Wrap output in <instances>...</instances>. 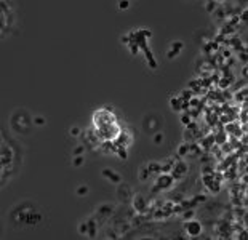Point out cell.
<instances>
[{
    "mask_svg": "<svg viewBox=\"0 0 248 240\" xmlns=\"http://www.w3.org/2000/svg\"><path fill=\"white\" fill-rule=\"evenodd\" d=\"M184 232L187 237H197L202 232V224L199 221H195L194 218L184 222Z\"/></svg>",
    "mask_w": 248,
    "mask_h": 240,
    "instance_id": "obj_1",
    "label": "cell"
},
{
    "mask_svg": "<svg viewBox=\"0 0 248 240\" xmlns=\"http://www.w3.org/2000/svg\"><path fill=\"white\" fill-rule=\"evenodd\" d=\"M173 176L170 173H160L157 181H155V186L160 189V191H165V189H170L171 184H173Z\"/></svg>",
    "mask_w": 248,
    "mask_h": 240,
    "instance_id": "obj_2",
    "label": "cell"
},
{
    "mask_svg": "<svg viewBox=\"0 0 248 240\" xmlns=\"http://www.w3.org/2000/svg\"><path fill=\"white\" fill-rule=\"evenodd\" d=\"M114 141H115V144L119 146V149H120V147L127 149V147L131 144L133 136H131V133H130V131H127V130H122V131H120V135H119V136H117Z\"/></svg>",
    "mask_w": 248,
    "mask_h": 240,
    "instance_id": "obj_3",
    "label": "cell"
},
{
    "mask_svg": "<svg viewBox=\"0 0 248 240\" xmlns=\"http://www.w3.org/2000/svg\"><path fill=\"white\" fill-rule=\"evenodd\" d=\"M133 208L138 211V213L144 211V210L147 208V200H146V197L141 195V194H134V195H133Z\"/></svg>",
    "mask_w": 248,
    "mask_h": 240,
    "instance_id": "obj_4",
    "label": "cell"
},
{
    "mask_svg": "<svg viewBox=\"0 0 248 240\" xmlns=\"http://www.w3.org/2000/svg\"><path fill=\"white\" fill-rule=\"evenodd\" d=\"M248 91H246V88H242V90H237V91H234L232 93V101L235 103V104H243V103H246V98H248V94H246Z\"/></svg>",
    "mask_w": 248,
    "mask_h": 240,
    "instance_id": "obj_5",
    "label": "cell"
},
{
    "mask_svg": "<svg viewBox=\"0 0 248 240\" xmlns=\"http://www.w3.org/2000/svg\"><path fill=\"white\" fill-rule=\"evenodd\" d=\"M202 152L203 151L197 146V143H189V149H187V155H186V157L187 159H199Z\"/></svg>",
    "mask_w": 248,
    "mask_h": 240,
    "instance_id": "obj_6",
    "label": "cell"
},
{
    "mask_svg": "<svg viewBox=\"0 0 248 240\" xmlns=\"http://www.w3.org/2000/svg\"><path fill=\"white\" fill-rule=\"evenodd\" d=\"M11 162V151L8 146H2V170H5L7 165Z\"/></svg>",
    "mask_w": 248,
    "mask_h": 240,
    "instance_id": "obj_7",
    "label": "cell"
},
{
    "mask_svg": "<svg viewBox=\"0 0 248 240\" xmlns=\"http://www.w3.org/2000/svg\"><path fill=\"white\" fill-rule=\"evenodd\" d=\"M227 141H229V135H227L224 130L215 135V144H216V146H221V144L227 143Z\"/></svg>",
    "mask_w": 248,
    "mask_h": 240,
    "instance_id": "obj_8",
    "label": "cell"
},
{
    "mask_svg": "<svg viewBox=\"0 0 248 240\" xmlns=\"http://www.w3.org/2000/svg\"><path fill=\"white\" fill-rule=\"evenodd\" d=\"M103 176H106L107 179H111L112 182H115V184H119V182L122 181V178H120V176H119L115 171H112V170H107V168H106V170H103Z\"/></svg>",
    "mask_w": 248,
    "mask_h": 240,
    "instance_id": "obj_9",
    "label": "cell"
},
{
    "mask_svg": "<svg viewBox=\"0 0 248 240\" xmlns=\"http://www.w3.org/2000/svg\"><path fill=\"white\" fill-rule=\"evenodd\" d=\"M119 197H120L122 202H128V199H130V187L125 186V184H122L119 187Z\"/></svg>",
    "mask_w": 248,
    "mask_h": 240,
    "instance_id": "obj_10",
    "label": "cell"
},
{
    "mask_svg": "<svg viewBox=\"0 0 248 240\" xmlns=\"http://www.w3.org/2000/svg\"><path fill=\"white\" fill-rule=\"evenodd\" d=\"M170 104H171V109H173L175 112H181V110H183V100H181L180 96L171 98V100H170Z\"/></svg>",
    "mask_w": 248,
    "mask_h": 240,
    "instance_id": "obj_11",
    "label": "cell"
},
{
    "mask_svg": "<svg viewBox=\"0 0 248 240\" xmlns=\"http://www.w3.org/2000/svg\"><path fill=\"white\" fill-rule=\"evenodd\" d=\"M112 211H114V207L109 205V203H104V205H101L98 208V213L101 216H109V215H112Z\"/></svg>",
    "mask_w": 248,
    "mask_h": 240,
    "instance_id": "obj_12",
    "label": "cell"
},
{
    "mask_svg": "<svg viewBox=\"0 0 248 240\" xmlns=\"http://www.w3.org/2000/svg\"><path fill=\"white\" fill-rule=\"evenodd\" d=\"M131 227H133V226H131L128 221H127V222H119V224H117V232H119V235H125Z\"/></svg>",
    "mask_w": 248,
    "mask_h": 240,
    "instance_id": "obj_13",
    "label": "cell"
},
{
    "mask_svg": "<svg viewBox=\"0 0 248 240\" xmlns=\"http://www.w3.org/2000/svg\"><path fill=\"white\" fill-rule=\"evenodd\" d=\"M213 16H215L216 19H221V21H224V19H226V11H224L223 5H219V7L213 11Z\"/></svg>",
    "mask_w": 248,
    "mask_h": 240,
    "instance_id": "obj_14",
    "label": "cell"
},
{
    "mask_svg": "<svg viewBox=\"0 0 248 240\" xmlns=\"http://www.w3.org/2000/svg\"><path fill=\"white\" fill-rule=\"evenodd\" d=\"M197 138H195V133L190 131V130H184V143H195Z\"/></svg>",
    "mask_w": 248,
    "mask_h": 240,
    "instance_id": "obj_15",
    "label": "cell"
},
{
    "mask_svg": "<svg viewBox=\"0 0 248 240\" xmlns=\"http://www.w3.org/2000/svg\"><path fill=\"white\" fill-rule=\"evenodd\" d=\"M147 170H149V173H157V175L162 173L160 171V163H157V162H150L147 165Z\"/></svg>",
    "mask_w": 248,
    "mask_h": 240,
    "instance_id": "obj_16",
    "label": "cell"
},
{
    "mask_svg": "<svg viewBox=\"0 0 248 240\" xmlns=\"http://www.w3.org/2000/svg\"><path fill=\"white\" fill-rule=\"evenodd\" d=\"M187 149H189V143H183L180 146V149H178V157L180 159H184L187 155Z\"/></svg>",
    "mask_w": 248,
    "mask_h": 240,
    "instance_id": "obj_17",
    "label": "cell"
},
{
    "mask_svg": "<svg viewBox=\"0 0 248 240\" xmlns=\"http://www.w3.org/2000/svg\"><path fill=\"white\" fill-rule=\"evenodd\" d=\"M88 222V237H94L96 235V221L94 219H90V221H87Z\"/></svg>",
    "mask_w": 248,
    "mask_h": 240,
    "instance_id": "obj_18",
    "label": "cell"
},
{
    "mask_svg": "<svg viewBox=\"0 0 248 240\" xmlns=\"http://www.w3.org/2000/svg\"><path fill=\"white\" fill-rule=\"evenodd\" d=\"M218 7H219V2L210 0V2H206V7H205V8H206V11H208V13H211V15H213V11H215Z\"/></svg>",
    "mask_w": 248,
    "mask_h": 240,
    "instance_id": "obj_19",
    "label": "cell"
},
{
    "mask_svg": "<svg viewBox=\"0 0 248 240\" xmlns=\"http://www.w3.org/2000/svg\"><path fill=\"white\" fill-rule=\"evenodd\" d=\"M194 216H195V211H194V208H187V210H184V211H183V218H184L186 221L192 219Z\"/></svg>",
    "mask_w": 248,
    "mask_h": 240,
    "instance_id": "obj_20",
    "label": "cell"
},
{
    "mask_svg": "<svg viewBox=\"0 0 248 240\" xmlns=\"http://www.w3.org/2000/svg\"><path fill=\"white\" fill-rule=\"evenodd\" d=\"M192 96H194V93H192V91H190L189 88L180 93V98H181V100H183V101H189V100H190V98H192Z\"/></svg>",
    "mask_w": 248,
    "mask_h": 240,
    "instance_id": "obj_21",
    "label": "cell"
},
{
    "mask_svg": "<svg viewBox=\"0 0 248 240\" xmlns=\"http://www.w3.org/2000/svg\"><path fill=\"white\" fill-rule=\"evenodd\" d=\"M183 50V42H173V45H171V51L173 53H176V54H180V51Z\"/></svg>",
    "mask_w": 248,
    "mask_h": 240,
    "instance_id": "obj_22",
    "label": "cell"
},
{
    "mask_svg": "<svg viewBox=\"0 0 248 240\" xmlns=\"http://www.w3.org/2000/svg\"><path fill=\"white\" fill-rule=\"evenodd\" d=\"M192 199L195 200V203H197V207H199L200 203H205V202H206V195H203V194H199V195H195V197H192Z\"/></svg>",
    "mask_w": 248,
    "mask_h": 240,
    "instance_id": "obj_23",
    "label": "cell"
},
{
    "mask_svg": "<svg viewBox=\"0 0 248 240\" xmlns=\"http://www.w3.org/2000/svg\"><path fill=\"white\" fill-rule=\"evenodd\" d=\"M117 155H119L122 160H127V159H128V152H127V149H123V147H120V149L117 151Z\"/></svg>",
    "mask_w": 248,
    "mask_h": 240,
    "instance_id": "obj_24",
    "label": "cell"
},
{
    "mask_svg": "<svg viewBox=\"0 0 248 240\" xmlns=\"http://www.w3.org/2000/svg\"><path fill=\"white\" fill-rule=\"evenodd\" d=\"M181 122H183V125L184 126H187L190 122H192V119H190V115L187 114V112H183V117H181Z\"/></svg>",
    "mask_w": 248,
    "mask_h": 240,
    "instance_id": "obj_25",
    "label": "cell"
},
{
    "mask_svg": "<svg viewBox=\"0 0 248 240\" xmlns=\"http://www.w3.org/2000/svg\"><path fill=\"white\" fill-rule=\"evenodd\" d=\"M78 232H80V234H84V235H85V234H88V222H82V224H80V227H78Z\"/></svg>",
    "mask_w": 248,
    "mask_h": 240,
    "instance_id": "obj_26",
    "label": "cell"
},
{
    "mask_svg": "<svg viewBox=\"0 0 248 240\" xmlns=\"http://www.w3.org/2000/svg\"><path fill=\"white\" fill-rule=\"evenodd\" d=\"M246 16H248V11H246V8H243V10H242V13H239V18H240V21H242V23H246V19H248Z\"/></svg>",
    "mask_w": 248,
    "mask_h": 240,
    "instance_id": "obj_27",
    "label": "cell"
},
{
    "mask_svg": "<svg viewBox=\"0 0 248 240\" xmlns=\"http://www.w3.org/2000/svg\"><path fill=\"white\" fill-rule=\"evenodd\" d=\"M84 151H85V146H77V147L74 149V157H77V155H82V154H84Z\"/></svg>",
    "mask_w": 248,
    "mask_h": 240,
    "instance_id": "obj_28",
    "label": "cell"
},
{
    "mask_svg": "<svg viewBox=\"0 0 248 240\" xmlns=\"http://www.w3.org/2000/svg\"><path fill=\"white\" fill-rule=\"evenodd\" d=\"M85 194H88V187L87 186H80L78 189H77V195H85Z\"/></svg>",
    "mask_w": 248,
    "mask_h": 240,
    "instance_id": "obj_29",
    "label": "cell"
},
{
    "mask_svg": "<svg viewBox=\"0 0 248 240\" xmlns=\"http://www.w3.org/2000/svg\"><path fill=\"white\" fill-rule=\"evenodd\" d=\"M128 47H130V51H131V54H138V51H139V47H138L136 43H133V42H131V43H130Z\"/></svg>",
    "mask_w": 248,
    "mask_h": 240,
    "instance_id": "obj_30",
    "label": "cell"
},
{
    "mask_svg": "<svg viewBox=\"0 0 248 240\" xmlns=\"http://www.w3.org/2000/svg\"><path fill=\"white\" fill-rule=\"evenodd\" d=\"M82 163H84V157H82V155H77V157H74V166H80Z\"/></svg>",
    "mask_w": 248,
    "mask_h": 240,
    "instance_id": "obj_31",
    "label": "cell"
},
{
    "mask_svg": "<svg viewBox=\"0 0 248 240\" xmlns=\"http://www.w3.org/2000/svg\"><path fill=\"white\" fill-rule=\"evenodd\" d=\"M71 136H74V138L80 136V128H78V126H72V128H71Z\"/></svg>",
    "mask_w": 248,
    "mask_h": 240,
    "instance_id": "obj_32",
    "label": "cell"
},
{
    "mask_svg": "<svg viewBox=\"0 0 248 240\" xmlns=\"http://www.w3.org/2000/svg\"><path fill=\"white\" fill-rule=\"evenodd\" d=\"M128 7H130V2H128V0H122V2L119 3V8H120V10H127Z\"/></svg>",
    "mask_w": 248,
    "mask_h": 240,
    "instance_id": "obj_33",
    "label": "cell"
},
{
    "mask_svg": "<svg viewBox=\"0 0 248 240\" xmlns=\"http://www.w3.org/2000/svg\"><path fill=\"white\" fill-rule=\"evenodd\" d=\"M107 238H119V232L115 231H107Z\"/></svg>",
    "mask_w": 248,
    "mask_h": 240,
    "instance_id": "obj_34",
    "label": "cell"
},
{
    "mask_svg": "<svg viewBox=\"0 0 248 240\" xmlns=\"http://www.w3.org/2000/svg\"><path fill=\"white\" fill-rule=\"evenodd\" d=\"M162 141H163V133H157V135L154 136V143L159 144V143H162Z\"/></svg>",
    "mask_w": 248,
    "mask_h": 240,
    "instance_id": "obj_35",
    "label": "cell"
},
{
    "mask_svg": "<svg viewBox=\"0 0 248 240\" xmlns=\"http://www.w3.org/2000/svg\"><path fill=\"white\" fill-rule=\"evenodd\" d=\"M149 175H150V173H149V170H147V166L141 170V179H147V178H149Z\"/></svg>",
    "mask_w": 248,
    "mask_h": 240,
    "instance_id": "obj_36",
    "label": "cell"
},
{
    "mask_svg": "<svg viewBox=\"0 0 248 240\" xmlns=\"http://www.w3.org/2000/svg\"><path fill=\"white\" fill-rule=\"evenodd\" d=\"M240 75H242V79H246V75H248V67H246V66H243V67H242L239 77H240Z\"/></svg>",
    "mask_w": 248,
    "mask_h": 240,
    "instance_id": "obj_37",
    "label": "cell"
},
{
    "mask_svg": "<svg viewBox=\"0 0 248 240\" xmlns=\"http://www.w3.org/2000/svg\"><path fill=\"white\" fill-rule=\"evenodd\" d=\"M122 42H123L125 45H130V43H131V38H130V35H123V37H122Z\"/></svg>",
    "mask_w": 248,
    "mask_h": 240,
    "instance_id": "obj_38",
    "label": "cell"
},
{
    "mask_svg": "<svg viewBox=\"0 0 248 240\" xmlns=\"http://www.w3.org/2000/svg\"><path fill=\"white\" fill-rule=\"evenodd\" d=\"M34 122H35V125H43V123H45V119H43V117H35Z\"/></svg>",
    "mask_w": 248,
    "mask_h": 240,
    "instance_id": "obj_39",
    "label": "cell"
}]
</instances>
